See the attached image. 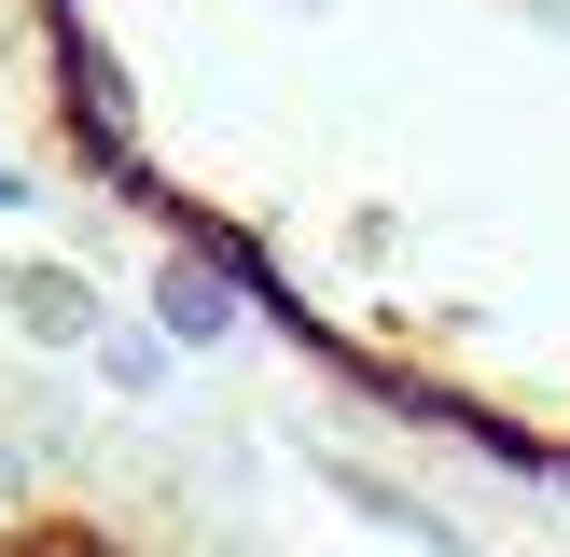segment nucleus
Here are the masks:
<instances>
[{
    "label": "nucleus",
    "mask_w": 570,
    "mask_h": 557,
    "mask_svg": "<svg viewBox=\"0 0 570 557\" xmlns=\"http://www.w3.org/2000/svg\"><path fill=\"white\" fill-rule=\"evenodd\" d=\"M0 70L348 404L570 488V0H0Z\"/></svg>",
    "instance_id": "1"
},
{
    "label": "nucleus",
    "mask_w": 570,
    "mask_h": 557,
    "mask_svg": "<svg viewBox=\"0 0 570 557\" xmlns=\"http://www.w3.org/2000/svg\"><path fill=\"white\" fill-rule=\"evenodd\" d=\"M0 557H223L139 460L0 404Z\"/></svg>",
    "instance_id": "2"
}]
</instances>
